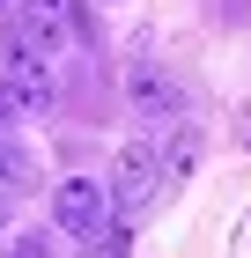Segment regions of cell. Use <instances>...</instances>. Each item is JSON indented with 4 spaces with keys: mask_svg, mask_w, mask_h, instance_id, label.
<instances>
[{
    "mask_svg": "<svg viewBox=\"0 0 251 258\" xmlns=\"http://www.w3.org/2000/svg\"><path fill=\"white\" fill-rule=\"evenodd\" d=\"M89 15H81V0H22L15 8V52L30 59H52L67 37H81Z\"/></svg>",
    "mask_w": 251,
    "mask_h": 258,
    "instance_id": "obj_1",
    "label": "cell"
},
{
    "mask_svg": "<svg viewBox=\"0 0 251 258\" xmlns=\"http://www.w3.org/2000/svg\"><path fill=\"white\" fill-rule=\"evenodd\" d=\"M155 192H163V155H155L148 140H126V148H118V162H111L104 199L133 221V214H148V207H155Z\"/></svg>",
    "mask_w": 251,
    "mask_h": 258,
    "instance_id": "obj_2",
    "label": "cell"
},
{
    "mask_svg": "<svg viewBox=\"0 0 251 258\" xmlns=\"http://www.w3.org/2000/svg\"><path fill=\"white\" fill-rule=\"evenodd\" d=\"M126 96H133V111L155 118V125H177V118H185V89H177L155 59H133V67H126Z\"/></svg>",
    "mask_w": 251,
    "mask_h": 258,
    "instance_id": "obj_3",
    "label": "cell"
},
{
    "mask_svg": "<svg viewBox=\"0 0 251 258\" xmlns=\"http://www.w3.org/2000/svg\"><path fill=\"white\" fill-rule=\"evenodd\" d=\"M52 221L67 229V236H96V221H104V184L96 177H67L52 192Z\"/></svg>",
    "mask_w": 251,
    "mask_h": 258,
    "instance_id": "obj_4",
    "label": "cell"
},
{
    "mask_svg": "<svg viewBox=\"0 0 251 258\" xmlns=\"http://www.w3.org/2000/svg\"><path fill=\"white\" fill-rule=\"evenodd\" d=\"M8 89L22 96V118H44V111H52V96H59L52 67H44V59H30V52H15V59H8Z\"/></svg>",
    "mask_w": 251,
    "mask_h": 258,
    "instance_id": "obj_5",
    "label": "cell"
},
{
    "mask_svg": "<svg viewBox=\"0 0 251 258\" xmlns=\"http://www.w3.org/2000/svg\"><path fill=\"white\" fill-rule=\"evenodd\" d=\"M8 118H22V96L8 89V74H0V125H8Z\"/></svg>",
    "mask_w": 251,
    "mask_h": 258,
    "instance_id": "obj_6",
    "label": "cell"
},
{
    "mask_svg": "<svg viewBox=\"0 0 251 258\" xmlns=\"http://www.w3.org/2000/svg\"><path fill=\"white\" fill-rule=\"evenodd\" d=\"M15 258H52V251H44V236H22V243H15Z\"/></svg>",
    "mask_w": 251,
    "mask_h": 258,
    "instance_id": "obj_7",
    "label": "cell"
},
{
    "mask_svg": "<svg viewBox=\"0 0 251 258\" xmlns=\"http://www.w3.org/2000/svg\"><path fill=\"white\" fill-rule=\"evenodd\" d=\"M8 170H15V162H8V148H0V177H8Z\"/></svg>",
    "mask_w": 251,
    "mask_h": 258,
    "instance_id": "obj_8",
    "label": "cell"
}]
</instances>
